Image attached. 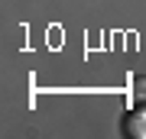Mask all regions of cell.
Here are the masks:
<instances>
[{
  "label": "cell",
  "mask_w": 146,
  "mask_h": 139,
  "mask_svg": "<svg viewBox=\"0 0 146 139\" xmlns=\"http://www.w3.org/2000/svg\"><path fill=\"white\" fill-rule=\"evenodd\" d=\"M123 136L146 139V110H143V107H133L130 113L123 117Z\"/></svg>",
  "instance_id": "obj_1"
},
{
  "label": "cell",
  "mask_w": 146,
  "mask_h": 139,
  "mask_svg": "<svg viewBox=\"0 0 146 139\" xmlns=\"http://www.w3.org/2000/svg\"><path fill=\"white\" fill-rule=\"evenodd\" d=\"M130 94H133V107H143L146 110V78H133Z\"/></svg>",
  "instance_id": "obj_2"
}]
</instances>
